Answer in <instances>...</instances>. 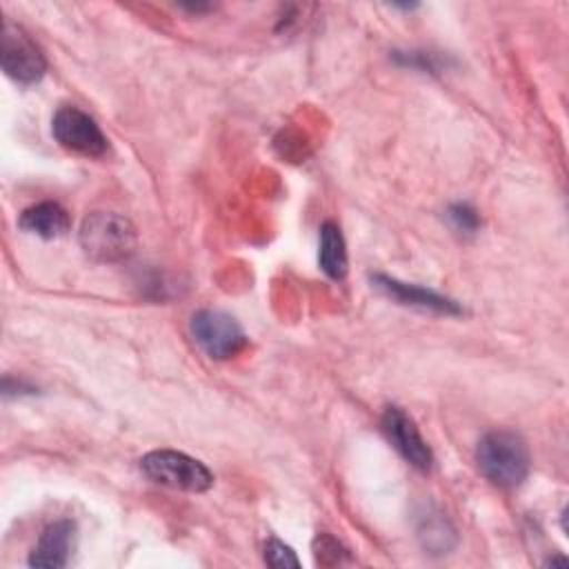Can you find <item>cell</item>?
<instances>
[{"instance_id":"obj_5","label":"cell","mask_w":569,"mask_h":569,"mask_svg":"<svg viewBox=\"0 0 569 569\" xmlns=\"http://www.w3.org/2000/svg\"><path fill=\"white\" fill-rule=\"evenodd\" d=\"M2 71L18 84H36L47 71V58L33 38L16 22L4 20L0 40Z\"/></svg>"},{"instance_id":"obj_3","label":"cell","mask_w":569,"mask_h":569,"mask_svg":"<svg viewBox=\"0 0 569 569\" xmlns=\"http://www.w3.org/2000/svg\"><path fill=\"white\" fill-rule=\"evenodd\" d=\"M140 469L149 480L180 491L202 493L213 485V473L207 465L173 449H156L144 453L140 458Z\"/></svg>"},{"instance_id":"obj_16","label":"cell","mask_w":569,"mask_h":569,"mask_svg":"<svg viewBox=\"0 0 569 569\" xmlns=\"http://www.w3.org/2000/svg\"><path fill=\"white\" fill-rule=\"evenodd\" d=\"M16 389H18V393H31V391H33V387L27 385V382H22V380H16ZM11 393H16L13 387H11V380L4 378V396H11Z\"/></svg>"},{"instance_id":"obj_13","label":"cell","mask_w":569,"mask_h":569,"mask_svg":"<svg viewBox=\"0 0 569 569\" xmlns=\"http://www.w3.org/2000/svg\"><path fill=\"white\" fill-rule=\"evenodd\" d=\"M447 220L449 224L462 233V236H473L478 229H480V216L478 211L467 204V202H453L449 209H447Z\"/></svg>"},{"instance_id":"obj_15","label":"cell","mask_w":569,"mask_h":569,"mask_svg":"<svg viewBox=\"0 0 569 569\" xmlns=\"http://www.w3.org/2000/svg\"><path fill=\"white\" fill-rule=\"evenodd\" d=\"M313 551H316V560L322 565H340V556L347 553V549H342V545L329 536V533H318L316 542H313Z\"/></svg>"},{"instance_id":"obj_4","label":"cell","mask_w":569,"mask_h":569,"mask_svg":"<svg viewBox=\"0 0 569 569\" xmlns=\"http://www.w3.org/2000/svg\"><path fill=\"white\" fill-rule=\"evenodd\" d=\"M191 338L213 360H227L240 353L247 345V333L238 320L220 309H200L189 322Z\"/></svg>"},{"instance_id":"obj_1","label":"cell","mask_w":569,"mask_h":569,"mask_svg":"<svg viewBox=\"0 0 569 569\" xmlns=\"http://www.w3.org/2000/svg\"><path fill=\"white\" fill-rule=\"evenodd\" d=\"M476 462L480 473L502 489L522 485L531 467L527 442L507 429H496L480 438L476 447Z\"/></svg>"},{"instance_id":"obj_8","label":"cell","mask_w":569,"mask_h":569,"mask_svg":"<svg viewBox=\"0 0 569 569\" xmlns=\"http://www.w3.org/2000/svg\"><path fill=\"white\" fill-rule=\"evenodd\" d=\"M371 287L376 291H380L382 296H387L389 300H393L398 305H405V307H413V309L431 311V313H442V316H460L462 313V307L456 300H451V298H447V296H442L433 289L411 284V282H402V280L385 276V273H373L371 276Z\"/></svg>"},{"instance_id":"obj_7","label":"cell","mask_w":569,"mask_h":569,"mask_svg":"<svg viewBox=\"0 0 569 569\" xmlns=\"http://www.w3.org/2000/svg\"><path fill=\"white\" fill-rule=\"evenodd\" d=\"M382 431L387 440L393 445V449L418 471H429L433 467V451L418 431L416 422L400 409V407H387L380 418Z\"/></svg>"},{"instance_id":"obj_9","label":"cell","mask_w":569,"mask_h":569,"mask_svg":"<svg viewBox=\"0 0 569 569\" xmlns=\"http://www.w3.org/2000/svg\"><path fill=\"white\" fill-rule=\"evenodd\" d=\"M76 525L71 520L51 522L38 538L36 547L29 553V567L40 569H60L69 562L73 549Z\"/></svg>"},{"instance_id":"obj_2","label":"cell","mask_w":569,"mask_h":569,"mask_svg":"<svg viewBox=\"0 0 569 569\" xmlns=\"http://www.w3.org/2000/svg\"><path fill=\"white\" fill-rule=\"evenodd\" d=\"M78 240L87 258L96 262H120L136 251L138 233L129 218L113 211H93L82 220Z\"/></svg>"},{"instance_id":"obj_11","label":"cell","mask_w":569,"mask_h":569,"mask_svg":"<svg viewBox=\"0 0 569 569\" xmlns=\"http://www.w3.org/2000/svg\"><path fill=\"white\" fill-rule=\"evenodd\" d=\"M318 262H320V269L333 280H342L347 276V267H349L347 244H345L340 227L331 220L322 222V227H320Z\"/></svg>"},{"instance_id":"obj_10","label":"cell","mask_w":569,"mask_h":569,"mask_svg":"<svg viewBox=\"0 0 569 569\" xmlns=\"http://www.w3.org/2000/svg\"><path fill=\"white\" fill-rule=\"evenodd\" d=\"M18 227L31 236L42 238V240H53L69 231L71 220L62 204L44 200V202L27 207L18 218Z\"/></svg>"},{"instance_id":"obj_12","label":"cell","mask_w":569,"mask_h":569,"mask_svg":"<svg viewBox=\"0 0 569 569\" xmlns=\"http://www.w3.org/2000/svg\"><path fill=\"white\" fill-rule=\"evenodd\" d=\"M418 538L429 553H447L456 545V531L438 511H427L418 522Z\"/></svg>"},{"instance_id":"obj_6","label":"cell","mask_w":569,"mask_h":569,"mask_svg":"<svg viewBox=\"0 0 569 569\" xmlns=\"http://www.w3.org/2000/svg\"><path fill=\"white\" fill-rule=\"evenodd\" d=\"M51 133L60 147L80 156H104L109 140L98 122L73 104H62L51 118Z\"/></svg>"},{"instance_id":"obj_14","label":"cell","mask_w":569,"mask_h":569,"mask_svg":"<svg viewBox=\"0 0 569 569\" xmlns=\"http://www.w3.org/2000/svg\"><path fill=\"white\" fill-rule=\"evenodd\" d=\"M264 562L269 567H276V569H282V567H298L300 560L296 558L293 549L284 542H280L278 538H269L267 545H264Z\"/></svg>"}]
</instances>
